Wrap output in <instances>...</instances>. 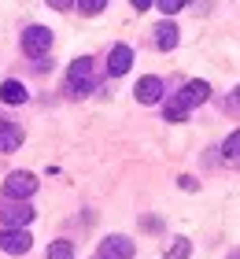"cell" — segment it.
<instances>
[{
	"instance_id": "277c9868",
	"label": "cell",
	"mask_w": 240,
	"mask_h": 259,
	"mask_svg": "<svg viewBox=\"0 0 240 259\" xmlns=\"http://www.w3.org/2000/svg\"><path fill=\"white\" fill-rule=\"evenodd\" d=\"M133 241L122 233H111L107 241H100V259H133Z\"/></svg>"
},
{
	"instance_id": "d6986e66",
	"label": "cell",
	"mask_w": 240,
	"mask_h": 259,
	"mask_svg": "<svg viewBox=\"0 0 240 259\" xmlns=\"http://www.w3.org/2000/svg\"><path fill=\"white\" fill-rule=\"evenodd\" d=\"M48 4H52V8H56V11H67V8H70V4H74V0H48Z\"/></svg>"
},
{
	"instance_id": "ba28073f",
	"label": "cell",
	"mask_w": 240,
	"mask_h": 259,
	"mask_svg": "<svg viewBox=\"0 0 240 259\" xmlns=\"http://www.w3.org/2000/svg\"><path fill=\"white\" fill-rule=\"evenodd\" d=\"M207 97H211V85H207V81H185V89L177 93V100H181L185 108H196V104H203Z\"/></svg>"
},
{
	"instance_id": "52a82bcc",
	"label": "cell",
	"mask_w": 240,
	"mask_h": 259,
	"mask_svg": "<svg viewBox=\"0 0 240 259\" xmlns=\"http://www.w3.org/2000/svg\"><path fill=\"white\" fill-rule=\"evenodd\" d=\"M129 67H133V49H129V45H115L111 56H107V70L118 78V74H126Z\"/></svg>"
},
{
	"instance_id": "7c38bea8",
	"label": "cell",
	"mask_w": 240,
	"mask_h": 259,
	"mask_svg": "<svg viewBox=\"0 0 240 259\" xmlns=\"http://www.w3.org/2000/svg\"><path fill=\"white\" fill-rule=\"evenodd\" d=\"M26 85H22V81H4V85H0V100L4 104H26Z\"/></svg>"
},
{
	"instance_id": "5bb4252c",
	"label": "cell",
	"mask_w": 240,
	"mask_h": 259,
	"mask_svg": "<svg viewBox=\"0 0 240 259\" xmlns=\"http://www.w3.org/2000/svg\"><path fill=\"white\" fill-rule=\"evenodd\" d=\"M44 259H74V244H70V241H52Z\"/></svg>"
},
{
	"instance_id": "9a60e30c",
	"label": "cell",
	"mask_w": 240,
	"mask_h": 259,
	"mask_svg": "<svg viewBox=\"0 0 240 259\" xmlns=\"http://www.w3.org/2000/svg\"><path fill=\"white\" fill-rule=\"evenodd\" d=\"M188 252H192V244H188L185 237H177L170 248H166V259H188Z\"/></svg>"
},
{
	"instance_id": "2e32d148",
	"label": "cell",
	"mask_w": 240,
	"mask_h": 259,
	"mask_svg": "<svg viewBox=\"0 0 240 259\" xmlns=\"http://www.w3.org/2000/svg\"><path fill=\"white\" fill-rule=\"evenodd\" d=\"M74 4L81 8V15H100V11H104V4H107V0H74Z\"/></svg>"
},
{
	"instance_id": "5b68a950",
	"label": "cell",
	"mask_w": 240,
	"mask_h": 259,
	"mask_svg": "<svg viewBox=\"0 0 240 259\" xmlns=\"http://www.w3.org/2000/svg\"><path fill=\"white\" fill-rule=\"evenodd\" d=\"M33 215H37V211H33L30 204H8L4 211H0V222H4L8 230H22V226L33 222Z\"/></svg>"
},
{
	"instance_id": "ac0fdd59",
	"label": "cell",
	"mask_w": 240,
	"mask_h": 259,
	"mask_svg": "<svg viewBox=\"0 0 240 259\" xmlns=\"http://www.w3.org/2000/svg\"><path fill=\"white\" fill-rule=\"evenodd\" d=\"M225 156H240V130H236L229 141H225Z\"/></svg>"
},
{
	"instance_id": "ffe728a7",
	"label": "cell",
	"mask_w": 240,
	"mask_h": 259,
	"mask_svg": "<svg viewBox=\"0 0 240 259\" xmlns=\"http://www.w3.org/2000/svg\"><path fill=\"white\" fill-rule=\"evenodd\" d=\"M133 8H137V11H148V8H152V0H133Z\"/></svg>"
},
{
	"instance_id": "8fae6325",
	"label": "cell",
	"mask_w": 240,
	"mask_h": 259,
	"mask_svg": "<svg viewBox=\"0 0 240 259\" xmlns=\"http://www.w3.org/2000/svg\"><path fill=\"white\" fill-rule=\"evenodd\" d=\"M177 26L174 22H159V26H155V45H159L163 52H170V49H177Z\"/></svg>"
},
{
	"instance_id": "30bf717a",
	"label": "cell",
	"mask_w": 240,
	"mask_h": 259,
	"mask_svg": "<svg viewBox=\"0 0 240 259\" xmlns=\"http://www.w3.org/2000/svg\"><path fill=\"white\" fill-rule=\"evenodd\" d=\"M19 145H22V130L15 122L0 119V152H15Z\"/></svg>"
},
{
	"instance_id": "7402d4cb",
	"label": "cell",
	"mask_w": 240,
	"mask_h": 259,
	"mask_svg": "<svg viewBox=\"0 0 240 259\" xmlns=\"http://www.w3.org/2000/svg\"><path fill=\"white\" fill-rule=\"evenodd\" d=\"M236 104H240V89H236Z\"/></svg>"
},
{
	"instance_id": "7a4b0ae2",
	"label": "cell",
	"mask_w": 240,
	"mask_h": 259,
	"mask_svg": "<svg viewBox=\"0 0 240 259\" xmlns=\"http://www.w3.org/2000/svg\"><path fill=\"white\" fill-rule=\"evenodd\" d=\"M33 193H37V178H33L30 170L8 174V182H4V196H8V200H30Z\"/></svg>"
},
{
	"instance_id": "44dd1931",
	"label": "cell",
	"mask_w": 240,
	"mask_h": 259,
	"mask_svg": "<svg viewBox=\"0 0 240 259\" xmlns=\"http://www.w3.org/2000/svg\"><path fill=\"white\" fill-rule=\"evenodd\" d=\"M229 259H240V252H233V255H229Z\"/></svg>"
},
{
	"instance_id": "3957f363",
	"label": "cell",
	"mask_w": 240,
	"mask_h": 259,
	"mask_svg": "<svg viewBox=\"0 0 240 259\" xmlns=\"http://www.w3.org/2000/svg\"><path fill=\"white\" fill-rule=\"evenodd\" d=\"M48 49H52V30L48 26H30V30H22V52L26 56H44Z\"/></svg>"
},
{
	"instance_id": "4fadbf2b",
	"label": "cell",
	"mask_w": 240,
	"mask_h": 259,
	"mask_svg": "<svg viewBox=\"0 0 240 259\" xmlns=\"http://www.w3.org/2000/svg\"><path fill=\"white\" fill-rule=\"evenodd\" d=\"M163 115H166V122H185L188 119V108L177 97H170V100H166V108H163Z\"/></svg>"
},
{
	"instance_id": "8992f818",
	"label": "cell",
	"mask_w": 240,
	"mask_h": 259,
	"mask_svg": "<svg viewBox=\"0 0 240 259\" xmlns=\"http://www.w3.org/2000/svg\"><path fill=\"white\" fill-rule=\"evenodd\" d=\"M30 244H33V237H30L26 230H4V233H0V248H4L8 255L30 252Z\"/></svg>"
},
{
	"instance_id": "6da1fadb",
	"label": "cell",
	"mask_w": 240,
	"mask_h": 259,
	"mask_svg": "<svg viewBox=\"0 0 240 259\" xmlns=\"http://www.w3.org/2000/svg\"><path fill=\"white\" fill-rule=\"evenodd\" d=\"M67 89H70V97H85V93H92V60H89V56H81V60L70 63Z\"/></svg>"
},
{
	"instance_id": "e0dca14e",
	"label": "cell",
	"mask_w": 240,
	"mask_h": 259,
	"mask_svg": "<svg viewBox=\"0 0 240 259\" xmlns=\"http://www.w3.org/2000/svg\"><path fill=\"white\" fill-rule=\"evenodd\" d=\"M155 4H159V11H166V15H177L188 0H155Z\"/></svg>"
},
{
	"instance_id": "9c48e42d",
	"label": "cell",
	"mask_w": 240,
	"mask_h": 259,
	"mask_svg": "<svg viewBox=\"0 0 240 259\" xmlns=\"http://www.w3.org/2000/svg\"><path fill=\"white\" fill-rule=\"evenodd\" d=\"M137 100L140 104H159V97H163V81L159 78H155V74H148V78H140L137 81Z\"/></svg>"
}]
</instances>
